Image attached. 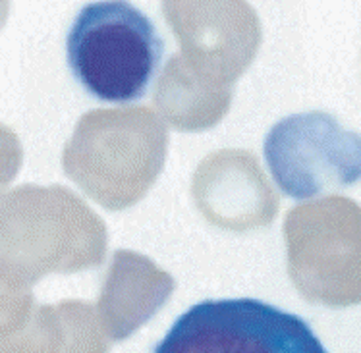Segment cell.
I'll return each instance as SVG.
<instances>
[{"label":"cell","instance_id":"1","mask_svg":"<svg viewBox=\"0 0 361 353\" xmlns=\"http://www.w3.org/2000/svg\"><path fill=\"white\" fill-rule=\"evenodd\" d=\"M164 41L128 0H97L81 8L66 37V62L89 95L111 104L140 101L155 81Z\"/></svg>","mask_w":361,"mask_h":353},{"label":"cell","instance_id":"2","mask_svg":"<svg viewBox=\"0 0 361 353\" xmlns=\"http://www.w3.org/2000/svg\"><path fill=\"white\" fill-rule=\"evenodd\" d=\"M153 353L329 352L302 316L253 297H226L184 311Z\"/></svg>","mask_w":361,"mask_h":353},{"label":"cell","instance_id":"3","mask_svg":"<svg viewBox=\"0 0 361 353\" xmlns=\"http://www.w3.org/2000/svg\"><path fill=\"white\" fill-rule=\"evenodd\" d=\"M267 166L282 193L307 199L361 178V137L324 112L284 118L265 137Z\"/></svg>","mask_w":361,"mask_h":353}]
</instances>
